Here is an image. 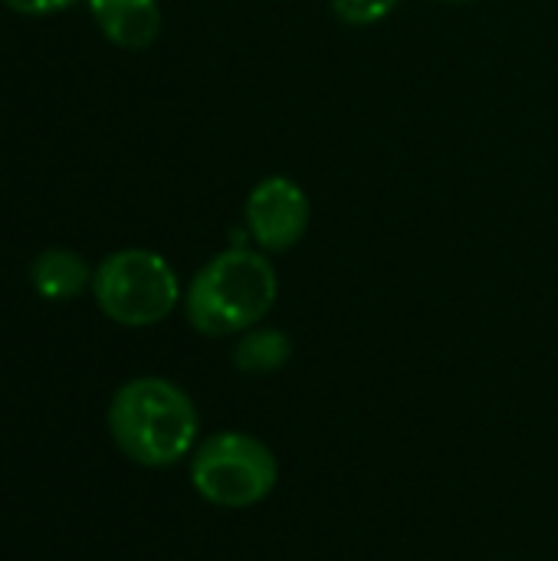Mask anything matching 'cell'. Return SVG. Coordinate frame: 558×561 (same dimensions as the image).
<instances>
[{
	"mask_svg": "<svg viewBox=\"0 0 558 561\" xmlns=\"http://www.w3.org/2000/svg\"><path fill=\"white\" fill-rule=\"evenodd\" d=\"M109 434L138 467L164 470L194 454L201 417L187 391L168 378H132L109 401Z\"/></svg>",
	"mask_w": 558,
	"mask_h": 561,
	"instance_id": "1",
	"label": "cell"
},
{
	"mask_svg": "<svg viewBox=\"0 0 558 561\" xmlns=\"http://www.w3.org/2000/svg\"><path fill=\"white\" fill-rule=\"evenodd\" d=\"M276 293L280 279L273 263L260 250L230 247L194 273L184 293V316L207 339L243 335L266 319Z\"/></svg>",
	"mask_w": 558,
	"mask_h": 561,
	"instance_id": "2",
	"label": "cell"
},
{
	"mask_svg": "<svg viewBox=\"0 0 558 561\" xmlns=\"http://www.w3.org/2000/svg\"><path fill=\"white\" fill-rule=\"evenodd\" d=\"M92 296L105 319L125 329L164 322L181 302V283L171 263L155 250H118L92 273Z\"/></svg>",
	"mask_w": 558,
	"mask_h": 561,
	"instance_id": "3",
	"label": "cell"
},
{
	"mask_svg": "<svg viewBox=\"0 0 558 561\" xmlns=\"http://www.w3.org/2000/svg\"><path fill=\"white\" fill-rule=\"evenodd\" d=\"M280 480L273 450L253 434L220 431L191 454V486L220 510H247L263 503Z\"/></svg>",
	"mask_w": 558,
	"mask_h": 561,
	"instance_id": "4",
	"label": "cell"
},
{
	"mask_svg": "<svg viewBox=\"0 0 558 561\" xmlns=\"http://www.w3.org/2000/svg\"><path fill=\"white\" fill-rule=\"evenodd\" d=\"M243 217L260 250L286 253L306 237L312 207H309V194L293 178L273 174L253 184V191L247 194Z\"/></svg>",
	"mask_w": 558,
	"mask_h": 561,
	"instance_id": "5",
	"label": "cell"
},
{
	"mask_svg": "<svg viewBox=\"0 0 558 561\" xmlns=\"http://www.w3.org/2000/svg\"><path fill=\"white\" fill-rule=\"evenodd\" d=\"M102 36L118 49H148L161 33L158 0H86Z\"/></svg>",
	"mask_w": 558,
	"mask_h": 561,
	"instance_id": "6",
	"label": "cell"
},
{
	"mask_svg": "<svg viewBox=\"0 0 558 561\" xmlns=\"http://www.w3.org/2000/svg\"><path fill=\"white\" fill-rule=\"evenodd\" d=\"M30 286L39 299L49 302H66L82 296L92 286L89 263L66 247H49L30 263Z\"/></svg>",
	"mask_w": 558,
	"mask_h": 561,
	"instance_id": "7",
	"label": "cell"
},
{
	"mask_svg": "<svg viewBox=\"0 0 558 561\" xmlns=\"http://www.w3.org/2000/svg\"><path fill=\"white\" fill-rule=\"evenodd\" d=\"M293 358V339L283 329H247L234 348V368L243 375H273Z\"/></svg>",
	"mask_w": 558,
	"mask_h": 561,
	"instance_id": "8",
	"label": "cell"
},
{
	"mask_svg": "<svg viewBox=\"0 0 558 561\" xmlns=\"http://www.w3.org/2000/svg\"><path fill=\"white\" fill-rule=\"evenodd\" d=\"M401 0H332L335 16L345 26H375L398 10Z\"/></svg>",
	"mask_w": 558,
	"mask_h": 561,
	"instance_id": "9",
	"label": "cell"
},
{
	"mask_svg": "<svg viewBox=\"0 0 558 561\" xmlns=\"http://www.w3.org/2000/svg\"><path fill=\"white\" fill-rule=\"evenodd\" d=\"M79 0H3V7H10L13 13H23V16H49V13L69 10Z\"/></svg>",
	"mask_w": 558,
	"mask_h": 561,
	"instance_id": "10",
	"label": "cell"
},
{
	"mask_svg": "<svg viewBox=\"0 0 558 561\" xmlns=\"http://www.w3.org/2000/svg\"><path fill=\"white\" fill-rule=\"evenodd\" d=\"M441 3H470V0H441Z\"/></svg>",
	"mask_w": 558,
	"mask_h": 561,
	"instance_id": "11",
	"label": "cell"
}]
</instances>
